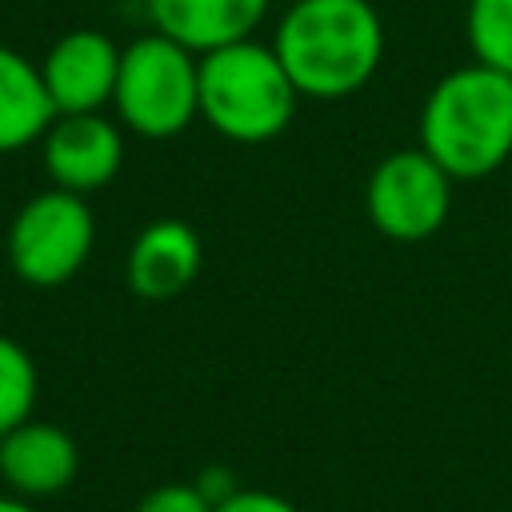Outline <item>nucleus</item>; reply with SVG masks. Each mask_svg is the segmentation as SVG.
<instances>
[{
    "label": "nucleus",
    "instance_id": "nucleus-15",
    "mask_svg": "<svg viewBox=\"0 0 512 512\" xmlns=\"http://www.w3.org/2000/svg\"><path fill=\"white\" fill-rule=\"evenodd\" d=\"M212 508L216 504L196 488V480L192 484H160L136 504V512H212Z\"/></svg>",
    "mask_w": 512,
    "mask_h": 512
},
{
    "label": "nucleus",
    "instance_id": "nucleus-9",
    "mask_svg": "<svg viewBox=\"0 0 512 512\" xmlns=\"http://www.w3.org/2000/svg\"><path fill=\"white\" fill-rule=\"evenodd\" d=\"M80 472L76 440L48 420H24L0 436V480L24 500H48L64 492Z\"/></svg>",
    "mask_w": 512,
    "mask_h": 512
},
{
    "label": "nucleus",
    "instance_id": "nucleus-16",
    "mask_svg": "<svg viewBox=\"0 0 512 512\" xmlns=\"http://www.w3.org/2000/svg\"><path fill=\"white\" fill-rule=\"evenodd\" d=\"M212 512H300V508L292 500L276 496V492H264V488H236Z\"/></svg>",
    "mask_w": 512,
    "mask_h": 512
},
{
    "label": "nucleus",
    "instance_id": "nucleus-7",
    "mask_svg": "<svg viewBox=\"0 0 512 512\" xmlns=\"http://www.w3.org/2000/svg\"><path fill=\"white\" fill-rule=\"evenodd\" d=\"M40 152L44 172L52 176L56 188L88 196L116 180L124 164V136L120 124L108 120L104 112H68L48 124Z\"/></svg>",
    "mask_w": 512,
    "mask_h": 512
},
{
    "label": "nucleus",
    "instance_id": "nucleus-11",
    "mask_svg": "<svg viewBox=\"0 0 512 512\" xmlns=\"http://www.w3.org/2000/svg\"><path fill=\"white\" fill-rule=\"evenodd\" d=\"M272 0H144L152 28L180 40L192 52L244 40L260 28Z\"/></svg>",
    "mask_w": 512,
    "mask_h": 512
},
{
    "label": "nucleus",
    "instance_id": "nucleus-10",
    "mask_svg": "<svg viewBox=\"0 0 512 512\" xmlns=\"http://www.w3.org/2000/svg\"><path fill=\"white\" fill-rule=\"evenodd\" d=\"M200 260H204V248L192 224L152 220L148 228L136 232L124 260V276L140 300H172L196 280Z\"/></svg>",
    "mask_w": 512,
    "mask_h": 512
},
{
    "label": "nucleus",
    "instance_id": "nucleus-5",
    "mask_svg": "<svg viewBox=\"0 0 512 512\" xmlns=\"http://www.w3.org/2000/svg\"><path fill=\"white\" fill-rule=\"evenodd\" d=\"M96 220L80 192L44 188L20 204L8 224V264L32 288L68 284L92 256Z\"/></svg>",
    "mask_w": 512,
    "mask_h": 512
},
{
    "label": "nucleus",
    "instance_id": "nucleus-3",
    "mask_svg": "<svg viewBox=\"0 0 512 512\" xmlns=\"http://www.w3.org/2000/svg\"><path fill=\"white\" fill-rule=\"evenodd\" d=\"M296 84L272 44L252 36L200 52V116L236 144H264L296 116Z\"/></svg>",
    "mask_w": 512,
    "mask_h": 512
},
{
    "label": "nucleus",
    "instance_id": "nucleus-2",
    "mask_svg": "<svg viewBox=\"0 0 512 512\" xmlns=\"http://www.w3.org/2000/svg\"><path fill=\"white\" fill-rule=\"evenodd\" d=\"M420 148L452 176H492L512 156V76L480 60L440 76L420 108Z\"/></svg>",
    "mask_w": 512,
    "mask_h": 512
},
{
    "label": "nucleus",
    "instance_id": "nucleus-4",
    "mask_svg": "<svg viewBox=\"0 0 512 512\" xmlns=\"http://www.w3.org/2000/svg\"><path fill=\"white\" fill-rule=\"evenodd\" d=\"M112 108L144 140L180 136L200 116V52L164 32L136 36L120 48Z\"/></svg>",
    "mask_w": 512,
    "mask_h": 512
},
{
    "label": "nucleus",
    "instance_id": "nucleus-14",
    "mask_svg": "<svg viewBox=\"0 0 512 512\" xmlns=\"http://www.w3.org/2000/svg\"><path fill=\"white\" fill-rule=\"evenodd\" d=\"M36 392H40V380H36L32 356L12 336H0V436L32 420Z\"/></svg>",
    "mask_w": 512,
    "mask_h": 512
},
{
    "label": "nucleus",
    "instance_id": "nucleus-17",
    "mask_svg": "<svg viewBox=\"0 0 512 512\" xmlns=\"http://www.w3.org/2000/svg\"><path fill=\"white\" fill-rule=\"evenodd\" d=\"M196 488H200L212 504H220V500H228L240 484H236V476H232L228 468H208V472H200V476H196Z\"/></svg>",
    "mask_w": 512,
    "mask_h": 512
},
{
    "label": "nucleus",
    "instance_id": "nucleus-6",
    "mask_svg": "<svg viewBox=\"0 0 512 512\" xmlns=\"http://www.w3.org/2000/svg\"><path fill=\"white\" fill-rule=\"evenodd\" d=\"M364 204L380 236L416 244L440 232V224L448 220L452 176L424 148H400L372 168Z\"/></svg>",
    "mask_w": 512,
    "mask_h": 512
},
{
    "label": "nucleus",
    "instance_id": "nucleus-13",
    "mask_svg": "<svg viewBox=\"0 0 512 512\" xmlns=\"http://www.w3.org/2000/svg\"><path fill=\"white\" fill-rule=\"evenodd\" d=\"M464 36L472 60L512 76V0H468Z\"/></svg>",
    "mask_w": 512,
    "mask_h": 512
},
{
    "label": "nucleus",
    "instance_id": "nucleus-8",
    "mask_svg": "<svg viewBox=\"0 0 512 512\" xmlns=\"http://www.w3.org/2000/svg\"><path fill=\"white\" fill-rule=\"evenodd\" d=\"M116 72H120V48L112 44V36L96 28L64 32L40 60V76L56 104V116L100 112L104 104H112Z\"/></svg>",
    "mask_w": 512,
    "mask_h": 512
},
{
    "label": "nucleus",
    "instance_id": "nucleus-18",
    "mask_svg": "<svg viewBox=\"0 0 512 512\" xmlns=\"http://www.w3.org/2000/svg\"><path fill=\"white\" fill-rule=\"evenodd\" d=\"M0 512H36V504L16 496V492H8V496H0Z\"/></svg>",
    "mask_w": 512,
    "mask_h": 512
},
{
    "label": "nucleus",
    "instance_id": "nucleus-1",
    "mask_svg": "<svg viewBox=\"0 0 512 512\" xmlns=\"http://www.w3.org/2000/svg\"><path fill=\"white\" fill-rule=\"evenodd\" d=\"M272 48L300 96L344 100L384 60V24L368 0H292Z\"/></svg>",
    "mask_w": 512,
    "mask_h": 512
},
{
    "label": "nucleus",
    "instance_id": "nucleus-12",
    "mask_svg": "<svg viewBox=\"0 0 512 512\" xmlns=\"http://www.w3.org/2000/svg\"><path fill=\"white\" fill-rule=\"evenodd\" d=\"M52 120L56 104L44 88L40 64L0 44V156L40 144Z\"/></svg>",
    "mask_w": 512,
    "mask_h": 512
}]
</instances>
